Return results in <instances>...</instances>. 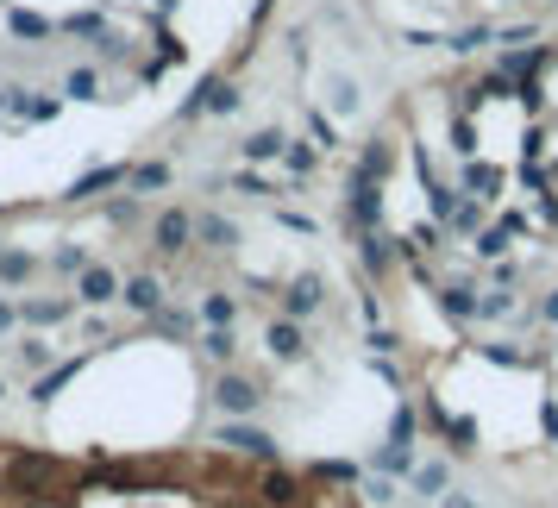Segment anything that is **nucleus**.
Returning <instances> with one entry per match:
<instances>
[{
	"mask_svg": "<svg viewBox=\"0 0 558 508\" xmlns=\"http://www.w3.org/2000/svg\"><path fill=\"white\" fill-rule=\"evenodd\" d=\"M258 396H264V389L251 383V377H239V371H220L214 389H207V402H214L220 414H251V408H258Z\"/></svg>",
	"mask_w": 558,
	"mask_h": 508,
	"instance_id": "obj_1",
	"label": "nucleus"
},
{
	"mask_svg": "<svg viewBox=\"0 0 558 508\" xmlns=\"http://www.w3.org/2000/svg\"><path fill=\"white\" fill-rule=\"evenodd\" d=\"M189 239H195V214L164 207V214H157V226H151V245L164 251V258H182V251H189Z\"/></svg>",
	"mask_w": 558,
	"mask_h": 508,
	"instance_id": "obj_2",
	"label": "nucleus"
},
{
	"mask_svg": "<svg viewBox=\"0 0 558 508\" xmlns=\"http://www.w3.org/2000/svg\"><path fill=\"white\" fill-rule=\"evenodd\" d=\"M220 446H232L239 458H258V465H276V440L264 427H220Z\"/></svg>",
	"mask_w": 558,
	"mask_h": 508,
	"instance_id": "obj_3",
	"label": "nucleus"
},
{
	"mask_svg": "<svg viewBox=\"0 0 558 508\" xmlns=\"http://www.w3.org/2000/svg\"><path fill=\"white\" fill-rule=\"evenodd\" d=\"M352 220L364 226V233H377V220H383V195H377L370 176H352Z\"/></svg>",
	"mask_w": 558,
	"mask_h": 508,
	"instance_id": "obj_4",
	"label": "nucleus"
},
{
	"mask_svg": "<svg viewBox=\"0 0 558 508\" xmlns=\"http://www.w3.org/2000/svg\"><path fill=\"white\" fill-rule=\"evenodd\" d=\"M76 283H82V302L88 308H107L113 302V295H120L126 283H120V276H113V270H101V264H88L82 276H76Z\"/></svg>",
	"mask_w": 558,
	"mask_h": 508,
	"instance_id": "obj_5",
	"label": "nucleus"
},
{
	"mask_svg": "<svg viewBox=\"0 0 558 508\" xmlns=\"http://www.w3.org/2000/svg\"><path fill=\"white\" fill-rule=\"evenodd\" d=\"M189 113H239V88L232 82H201V95L189 101Z\"/></svg>",
	"mask_w": 558,
	"mask_h": 508,
	"instance_id": "obj_6",
	"label": "nucleus"
},
{
	"mask_svg": "<svg viewBox=\"0 0 558 508\" xmlns=\"http://www.w3.org/2000/svg\"><path fill=\"white\" fill-rule=\"evenodd\" d=\"M270 352H276V358H301V352H308V333H301L289 314L270 320Z\"/></svg>",
	"mask_w": 558,
	"mask_h": 508,
	"instance_id": "obj_7",
	"label": "nucleus"
},
{
	"mask_svg": "<svg viewBox=\"0 0 558 508\" xmlns=\"http://www.w3.org/2000/svg\"><path fill=\"white\" fill-rule=\"evenodd\" d=\"M427 414H433V427L446 433V440H452L458 452H471V446H477V421H458V414H446V408H439V402H433Z\"/></svg>",
	"mask_w": 558,
	"mask_h": 508,
	"instance_id": "obj_8",
	"label": "nucleus"
},
{
	"mask_svg": "<svg viewBox=\"0 0 558 508\" xmlns=\"http://www.w3.org/2000/svg\"><path fill=\"white\" fill-rule=\"evenodd\" d=\"M7 477H13V483H38V477H57V458H51V452H19L13 465H7Z\"/></svg>",
	"mask_w": 558,
	"mask_h": 508,
	"instance_id": "obj_9",
	"label": "nucleus"
},
{
	"mask_svg": "<svg viewBox=\"0 0 558 508\" xmlns=\"http://www.w3.org/2000/svg\"><path fill=\"white\" fill-rule=\"evenodd\" d=\"M120 295H126V302H132L138 314H157V308H164V283H157V276H132V283H126Z\"/></svg>",
	"mask_w": 558,
	"mask_h": 508,
	"instance_id": "obj_10",
	"label": "nucleus"
},
{
	"mask_svg": "<svg viewBox=\"0 0 558 508\" xmlns=\"http://www.w3.org/2000/svg\"><path fill=\"white\" fill-rule=\"evenodd\" d=\"M258 496H264L270 508H289V502L301 496V483H295V471H264V483H258Z\"/></svg>",
	"mask_w": 558,
	"mask_h": 508,
	"instance_id": "obj_11",
	"label": "nucleus"
},
{
	"mask_svg": "<svg viewBox=\"0 0 558 508\" xmlns=\"http://www.w3.org/2000/svg\"><path fill=\"white\" fill-rule=\"evenodd\" d=\"M76 371H82V358H76V364H57V371H44V377L32 383V402H38V408H51V402H57V389H69V377H76Z\"/></svg>",
	"mask_w": 558,
	"mask_h": 508,
	"instance_id": "obj_12",
	"label": "nucleus"
},
{
	"mask_svg": "<svg viewBox=\"0 0 558 508\" xmlns=\"http://www.w3.org/2000/svg\"><path fill=\"white\" fill-rule=\"evenodd\" d=\"M439 308H446L452 320H471L483 302H477V289H471V283H446V289H439Z\"/></svg>",
	"mask_w": 558,
	"mask_h": 508,
	"instance_id": "obj_13",
	"label": "nucleus"
},
{
	"mask_svg": "<svg viewBox=\"0 0 558 508\" xmlns=\"http://www.w3.org/2000/svg\"><path fill=\"white\" fill-rule=\"evenodd\" d=\"M283 145H289V138L276 132V126H264V132L245 138V157H251V164H270V157H283Z\"/></svg>",
	"mask_w": 558,
	"mask_h": 508,
	"instance_id": "obj_14",
	"label": "nucleus"
},
{
	"mask_svg": "<svg viewBox=\"0 0 558 508\" xmlns=\"http://www.w3.org/2000/svg\"><path fill=\"white\" fill-rule=\"evenodd\" d=\"M201 352L220 364V371H232V358H239V339H232L226 327H207V339H201Z\"/></svg>",
	"mask_w": 558,
	"mask_h": 508,
	"instance_id": "obj_15",
	"label": "nucleus"
},
{
	"mask_svg": "<svg viewBox=\"0 0 558 508\" xmlns=\"http://www.w3.org/2000/svg\"><path fill=\"white\" fill-rule=\"evenodd\" d=\"M308 477L314 483H358V465H352V458H314Z\"/></svg>",
	"mask_w": 558,
	"mask_h": 508,
	"instance_id": "obj_16",
	"label": "nucleus"
},
{
	"mask_svg": "<svg viewBox=\"0 0 558 508\" xmlns=\"http://www.w3.org/2000/svg\"><path fill=\"white\" fill-rule=\"evenodd\" d=\"M314 308H320V283H314V276H308V283H295V289L283 295V314H289V320L314 314Z\"/></svg>",
	"mask_w": 558,
	"mask_h": 508,
	"instance_id": "obj_17",
	"label": "nucleus"
},
{
	"mask_svg": "<svg viewBox=\"0 0 558 508\" xmlns=\"http://www.w3.org/2000/svg\"><path fill=\"white\" fill-rule=\"evenodd\" d=\"M126 182H132L138 195H151V189H164V182H170V164H164V157H151V164H138V170H126Z\"/></svg>",
	"mask_w": 558,
	"mask_h": 508,
	"instance_id": "obj_18",
	"label": "nucleus"
},
{
	"mask_svg": "<svg viewBox=\"0 0 558 508\" xmlns=\"http://www.w3.org/2000/svg\"><path fill=\"white\" fill-rule=\"evenodd\" d=\"M113 182H126V170H88L76 189H69V201H88V195H101V189H113Z\"/></svg>",
	"mask_w": 558,
	"mask_h": 508,
	"instance_id": "obj_19",
	"label": "nucleus"
},
{
	"mask_svg": "<svg viewBox=\"0 0 558 508\" xmlns=\"http://www.w3.org/2000/svg\"><path fill=\"white\" fill-rule=\"evenodd\" d=\"M195 233H201L207 245H220V251L239 239V233H232V220H220V214H201V220H195Z\"/></svg>",
	"mask_w": 558,
	"mask_h": 508,
	"instance_id": "obj_20",
	"label": "nucleus"
},
{
	"mask_svg": "<svg viewBox=\"0 0 558 508\" xmlns=\"http://www.w3.org/2000/svg\"><path fill=\"white\" fill-rule=\"evenodd\" d=\"M364 270H370V276L389 270V239H383V233H364Z\"/></svg>",
	"mask_w": 558,
	"mask_h": 508,
	"instance_id": "obj_21",
	"label": "nucleus"
},
{
	"mask_svg": "<svg viewBox=\"0 0 558 508\" xmlns=\"http://www.w3.org/2000/svg\"><path fill=\"white\" fill-rule=\"evenodd\" d=\"M377 471H389V477L414 471V446H383V452H377Z\"/></svg>",
	"mask_w": 558,
	"mask_h": 508,
	"instance_id": "obj_22",
	"label": "nucleus"
},
{
	"mask_svg": "<svg viewBox=\"0 0 558 508\" xmlns=\"http://www.w3.org/2000/svg\"><path fill=\"white\" fill-rule=\"evenodd\" d=\"M32 270H38V264L26 258V251H0V276H7V283H26Z\"/></svg>",
	"mask_w": 558,
	"mask_h": 508,
	"instance_id": "obj_23",
	"label": "nucleus"
},
{
	"mask_svg": "<svg viewBox=\"0 0 558 508\" xmlns=\"http://www.w3.org/2000/svg\"><path fill=\"white\" fill-rule=\"evenodd\" d=\"M51 264H57V276H82V270H88V251H82V245H57Z\"/></svg>",
	"mask_w": 558,
	"mask_h": 508,
	"instance_id": "obj_24",
	"label": "nucleus"
},
{
	"mask_svg": "<svg viewBox=\"0 0 558 508\" xmlns=\"http://www.w3.org/2000/svg\"><path fill=\"white\" fill-rule=\"evenodd\" d=\"M414 408H395V421H389V446H414Z\"/></svg>",
	"mask_w": 558,
	"mask_h": 508,
	"instance_id": "obj_25",
	"label": "nucleus"
},
{
	"mask_svg": "<svg viewBox=\"0 0 558 508\" xmlns=\"http://www.w3.org/2000/svg\"><path fill=\"white\" fill-rule=\"evenodd\" d=\"M414 477V490H427V496H446V465H421V471H408Z\"/></svg>",
	"mask_w": 558,
	"mask_h": 508,
	"instance_id": "obj_26",
	"label": "nucleus"
},
{
	"mask_svg": "<svg viewBox=\"0 0 558 508\" xmlns=\"http://www.w3.org/2000/svg\"><path fill=\"white\" fill-rule=\"evenodd\" d=\"M32 327H51V320H69V302H26Z\"/></svg>",
	"mask_w": 558,
	"mask_h": 508,
	"instance_id": "obj_27",
	"label": "nucleus"
},
{
	"mask_svg": "<svg viewBox=\"0 0 558 508\" xmlns=\"http://www.w3.org/2000/svg\"><path fill=\"white\" fill-rule=\"evenodd\" d=\"M201 320H207V327H226V320H232V295H207V302H201Z\"/></svg>",
	"mask_w": 558,
	"mask_h": 508,
	"instance_id": "obj_28",
	"label": "nucleus"
},
{
	"mask_svg": "<svg viewBox=\"0 0 558 508\" xmlns=\"http://www.w3.org/2000/svg\"><path fill=\"white\" fill-rule=\"evenodd\" d=\"M283 157H289V170H295V176H308V170L320 164V151H314V145H283Z\"/></svg>",
	"mask_w": 558,
	"mask_h": 508,
	"instance_id": "obj_29",
	"label": "nucleus"
},
{
	"mask_svg": "<svg viewBox=\"0 0 558 508\" xmlns=\"http://www.w3.org/2000/svg\"><path fill=\"white\" fill-rule=\"evenodd\" d=\"M452 233H477V226H483V207H471V201H464V207H452Z\"/></svg>",
	"mask_w": 558,
	"mask_h": 508,
	"instance_id": "obj_30",
	"label": "nucleus"
},
{
	"mask_svg": "<svg viewBox=\"0 0 558 508\" xmlns=\"http://www.w3.org/2000/svg\"><path fill=\"white\" fill-rule=\"evenodd\" d=\"M383 170H389V151H383V145H370V151H364V164H358V176L383 182Z\"/></svg>",
	"mask_w": 558,
	"mask_h": 508,
	"instance_id": "obj_31",
	"label": "nucleus"
},
{
	"mask_svg": "<svg viewBox=\"0 0 558 508\" xmlns=\"http://www.w3.org/2000/svg\"><path fill=\"white\" fill-rule=\"evenodd\" d=\"M13 32H19V38H44V32H51V19H38V13H13Z\"/></svg>",
	"mask_w": 558,
	"mask_h": 508,
	"instance_id": "obj_32",
	"label": "nucleus"
},
{
	"mask_svg": "<svg viewBox=\"0 0 558 508\" xmlns=\"http://www.w3.org/2000/svg\"><path fill=\"white\" fill-rule=\"evenodd\" d=\"M477 44H490V32H483V26H464V32L452 38V51L464 57V51H477Z\"/></svg>",
	"mask_w": 558,
	"mask_h": 508,
	"instance_id": "obj_33",
	"label": "nucleus"
},
{
	"mask_svg": "<svg viewBox=\"0 0 558 508\" xmlns=\"http://www.w3.org/2000/svg\"><path fill=\"white\" fill-rule=\"evenodd\" d=\"M477 251H483V258H496V251H508V226H490V233H483V245H477Z\"/></svg>",
	"mask_w": 558,
	"mask_h": 508,
	"instance_id": "obj_34",
	"label": "nucleus"
},
{
	"mask_svg": "<svg viewBox=\"0 0 558 508\" xmlns=\"http://www.w3.org/2000/svg\"><path fill=\"white\" fill-rule=\"evenodd\" d=\"M19 358H26V364H44V358H51V345H44V339H26V345H19Z\"/></svg>",
	"mask_w": 558,
	"mask_h": 508,
	"instance_id": "obj_35",
	"label": "nucleus"
},
{
	"mask_svg": "<svg viewBox=\"0 0 558 508\" xmlns=\"http://www.w3.org/2000/svg\"><path fill=\"white\" fill-rule=\"evenodd\" d=\"M232 182H239V189H245V195H276V189H270V182H264V176H251V170H245V176H232Z\"/></svg>",
	"mask_w": 558,
	"mask_h": 508,
	"instance_id": "obj_36",
	"label": "nucleus"
},
{
	"mask_svg": "<svg viewBox=\"0 0 558 508\" xmlns=\"http://www.w3.org/2000/svg\"><path fill=\"white\" fill-rule=\"evenodd\" d=\"M439 508H477V502L464 496V490H446V496H439Z\"/></svg>",
	"mask_w": 558,
	"mask_h": 508,
	"instance_id": "obj_37",
	"label": "nucleus"
},
{
	"mask_svg": "<svg viewBox=\"0 0 558 508\" xmlns=\"http://www.w3.org/2000/svg\"><path fill=\"white\" fill-rule=\"evenodd\" d=\"M540 314H546V320H558V289L546 295V308H540Z\"/></svg>",
	"mask_w": 558,
	"mask_h": 508,
	"instance_id": "obj_38",
	"label": "nucleus"
},
{
	"mask_svg": "<svg viewBox=\"0 0 558 508\" xmlns=\"http://www.w3.org/2000/svg\"><path fill=\"white\" fill-rule=\"evenodd\" d=\"M7 327H13V308H7V302H0V333H7Z\"/></svg>",
	"mask_w": 558,
	"mask_h": 508,
	"instance_id": "obj_39",
	"label": "nucleus"
},
{
	"mask_svg": "<svg viewBox=\"0 0 558 508\" xmlns=\"http://www.w3.org/2000/svg\"><path fill=\"white\" fill-rule=\"evenodd\" d=\"M0 483H7V471H0Z\"/></svg>",
	"mask_w": 558,
	"mask_h": 508,
	"instance_id": "obj_40",
	"label": "nucleus"
},
{
	"mask_svg": "<svg viewBox=\"0 0 558 508\" xmlns=\"http://www.w3.org/2000/svg\"><path fill=\"white\" fill-rule=\"evenodd\" d=\"M0 396H7V389H0Z\"/></svg>",
	"mask_w": 558,
	"mask_h": 508,
	"instance_id": "obj_41",
	"label": "nucleus"
}]
</instances>
